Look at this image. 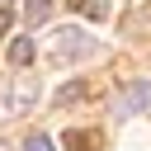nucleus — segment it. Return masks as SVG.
I'll return each instance as SVG.
<instances>
[{
  "label": "nucleus",
  "instance_id": "1",
  "mask_svg": "<svg viewBox=\"0 0 151 151\" xmlns=\"http://www.w3.org/2000/svg\"><path fill=\"white\" fill-rule=\"evenodd\" d=\"M151 104V76H142V80H132V85H123V94L113 99V113L118 118H132L137 109H146Z\"/></svg>",
  "mask_w": 151,
  "mask_h": 151
},
{
  "label": "nucleus",
  "instance_id": "2",
  "mask_svg": "<svg viewBox=\"0 0 151 151\" xmlns=\"http://www.w3.org/2000/svg\"><path fill=\"white\" fill-rule=\"evenodd\" d=\"M52 38H57V47H52L57 61H71V57H85V52H90V38H85L80 28H61V33H52Z\"/></svg>",
  "mask_w": 151,
  "mask_h": 151
},
{
  "label": "nucleus",
  "instance_id": "3",
  "mask_svg": "<svg viewBox=\"0 0 151 151\" xmlns=\"http://www.w3.org/2000/svg\"><path fill=\"white\" fill-rule=\"evenodd\" d=\"M94 146H99V132H76V127L66 132V151H94Z\"/></svg>",
  "mask_w": 151,
  "mask_h": 151
},
{
  "label": "nucleus",
  "instance_id": "4",
  "mask_svg": "<svg viewBox=\"0 0 151 151\" xmlns=\"http://www.w3.org/2000/svg\"><path fill=\"white\" fill-rule=\"evenodd\" d=\"M47 14H52V0H28V5H24V19H28V24H42Z\"/></svg>",
  "mask_w": 151,
  "mask_h": 151
},
{
  "label": "nucleus",
  "instance_id": "5",
  "mask_svg": "<svg viewBox=\"0 0 151 151\" xmlns=\"http://www.w3.org/2000/svg\"><path fill=\"white\" fill-rule=\"evenodd\" d=\"M66 5H71V9H85L90 19H109V5H104V0H66Z\"/></svg>",
  "mask_w": 151,
  "mask_h": 151
},
{
  "label": "nucleus",
  "instance_id": "6",
  "mask_svg": "<svg viewBox=\"0 0 151 151\" xmlns=\"http://www.w3.org/2000/svg\"><path fill=\"white\" fill-rule=\"evenodd\" d=\"M9 61H14V66H28V61H33V42H28V38H19V42L9 47Z\"/></svg>",
  "mask_w": 151,
  "mask_h": 151
},
{
  "label": "nucleus",
  "instance_id": "7",
  "mask_svg": "<svg viewBox=\"0 0 151 151\" xmlns=\"http://www.w3.org/2000/svg\"><path fill=\"white\" fill-rule=\"evenodd\" d=\"M24 151H52V142H47V137H42V132H33V137H28V142H24Z\"/></svg>",
  "mask_w": 151,
  "mask_h": 151
},
{
  "label": "nucleus",
  "instance_id": "8",
  "mask_svg": "<svg viewBox=\"0 0 151 151\" xmlns=\"http://www.w3.org/2000/svg\"><path fill=\"white\" fill-rule=\"evenodd\" d=\"M9 24H14V14H9V9L0 5V33H9Z\"/></svg>",
  "mask_w": 151,
  "mask_h": 151
}]
</instances>
